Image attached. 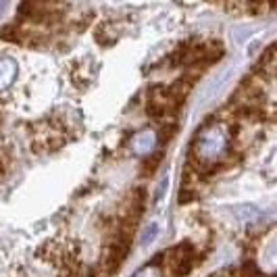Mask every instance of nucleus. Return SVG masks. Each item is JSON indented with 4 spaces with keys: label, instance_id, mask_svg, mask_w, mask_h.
<instances>
[{
    "label": "nucleus",
    "instance_id": "f257e3e1",
    "mask_svg": "<svg viewBox=\"0 0 277 277\" xmlns=\"http://www.w3.org/2000/svg\"><path fill=\"white\" fill-rule=\"evenodd\" d=\"M165 265H167L171 277H186L196 267V250L188 242H182L175 248H169L165 252Z\"/></svg>",
    "mask_w": 277,
    "mask_h": 277
},
{
    "label": "nucleus",
    "instance_id": "f03ea898",
    "mask_svg": "<svg viewBox=\"0 0 277 277\" xmlns=\"http://www.w3.org/2000/svg\"><path fill=\"white\" fill-rule=\"evenodd\" d=\"M175 131H177V123L175 121L161 123V131H159V144H161V148L167 142H171V137L175 135Z\"/></svg>",
    "mask_w": 277,
    "mask_h": 277
},
{
    "label": "nucleus",
    "instance_id": "7ed1b4c3",
    "mask_svg": "<svg viewBox=\"0 0 277 277\" xmlns=\"http://www.w3.org/2000/svg\"><path fill=\"white\" fill-rule=\"evenodd\" d=\"M161 159H163V150H161V152H155V155H152V157L144 163V167H146V169H144V173H146V175L155 173V169H157V165L161 163Z\"/></svg>",
    "mask_w": 277,
    "mask_h": 277
},
{
    "label": "nucleus",
    "instance_id": "20e7f679",
    "mask_svg": "<svg viewBox=\"0 0 277 277\" xmlns=\"http://www.w3.org/2000/svg\"><path fill=\"white\" fill-rule=\"evenodd\" d=\"M144 233H146V235L142 238V246H148V244H152V240L157 238V233H159V225H157V223H150V225H148V229H146Z\"/></svg>",
    "mask_w": 277,
    "mask_h": 277
}]
</instances>
